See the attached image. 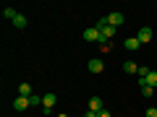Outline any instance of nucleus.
<instances>
[{
	"label": "nucleus",
	"instance_id": "4",
	"mask_svg": "<svg viewBox=\"0 0 157 117\" xmlns=\"http://www.w3.org/2000/svg\"><path fill=\"white\" fill-rule=\"evenodd\" d=\"M29 107H32L29 96H18V99L13 101V109H16V112H24V109H29Z\"/></svg>",
	"mask_w": 157,
	"mask_h": 117
},
{
	"label": "nucleus",
	"instance_id": "18",
	"mask_svg": "<svg viewBox=\"0 0 157 117\" xmlns=\"http://www.w3.org/2000/svg\"><path fill=\"white\" fill-rule=\"evenodd\" d=\"M144 117H157V107H149V109L144 112Z\"/></svg>",
	"mask_w": 157,
	"mask_h": 117
},
{
	"label": "nucleus",
	"instance_id": "16",
	"mask_svg": "<svg viewBox=\"0 0 157 117\" xmlns=\"http://www.w3.org/2000/svg\"><path fill=\"white\" fill-rule=\"evenodd\" d=\"M3 16H6V18H8V21H13V18H16V16H18V13H16V11H13V8H6V11H3Z\"/></svg>",
	"mask_w": 157,
	"mask_h": 117
},
{
	"label": "nucleus",
	"instance_id": "1",
	"mask_svg": "<svg viewBox=\"0 0 157 117\" xmlns=\"http://www.w3.org/2000/svg\"><path fill=\"white\" fill-rule=\"evenodd\" d=\"M97 29H100V42H113V37H115V31H118V29H113V26H107V23L105 21H102V18H100V23H97Z\"/></svg>",
	"mask_w": 157,
	"mask_h": 117
},
{
	"label": "nucleus",
	"instance_id": "12",
	"mask_svg": "<svg viewBox=\"0 0 157 117\" xmlns=\"http://www.w3.org/2000/svg\"><path fill=\"white\" fill-rule=\"evenodd\" d=\"M18 96H32V86L24 81V83H18Z\"/></svg>",
	"mask_w": 157,
	"mask_h": 117
},
{
	"label": "nucleus",
	"instance_id": "5",
	"mask_svg": "<svg viewBox=\"0 0 157 117\" xmlns=\"http://www.w3.org/2000/svg\"><path fill=\"white\" fill-rule=\"evenodd\" d=\"M55 101H58V96H55V94H50V91H47V94L42 96V107H45V112H50L52 107H55Z\"/></svg>",
	"mask_w": 157,
	"mask_h": 117
},
{
	"label": "nucleus",
	"instance_id": "11",
	"mask_svg": "<svg viewBox=\"0 0 157 117\" xmlns=\"http://www.w3.org/2000/svg\"><path fill=\"white\" fill-rule=\"evenodd\" d=\"M123 44H126V50H139V47H141V42H139L136 37H128V39L123 42Z\"/></svg>",
	"mask_w": 157,
	"mask_h": 117
},
{
	"label": "nucleus",
	"instance_id": "9",
	"mask_svg": "<svg viewBox=\"0 0 157 117\" xmlns=\"http://www.w3.org/2000/svg\"><path fill=\"white\" fill-rule=\"evenodd\" d=\"M105 109V107H102V99L100 96H92L89 99V112H102Z\"/></svg>",
	"mask_w": 157,
	"mask_h": 117
},
{
	"label": "nucleus",
	"instance_id": "14",
	"mask_svg": "<svg viewBox=\"0 0 157 117\" xmlns=\"http://www.w3.org/2000/svg\"><path fill=\"white\" fill-rule=\"evenodd\" d=\"M152 94H157V89H152V86H144V89H141V96H144V99H152Z\"/></svg>",
	"mask_w": 157,
	"mask_h": 117
},
{
	"label": "nucleus",
	"instance_id": "20",
	"mask_svg": "<svg viewBox=\"0 0 157 117\" xmlns=\"http://www.w3.org/2000/svg\"><path fill=\"white\" fill-rule=\"evenodd\" d=\"M84 117H97V112H84Z\"/></svg>",
	"mask_w": 157,
	"mask_h": 117
},
{
	"label": "nucleus",
	"instance_id": "6",
	"mask_svg": "<svg viewBox=\"0 0 157 117\" xmlns=\"http://www.w3.org/2000/svg\"><path fill=\"white\" fill-rule=\"evenodd\" d=\"M136 39H139V42H141V44H149V42H152V29H139V34H136Z\"/></svg>",
	"mask_w": 157,
	"mask_h": 117
},
{
	"label": "nucleus",
	"instance_id": "15",
	"mask_svg": "<svg viewBox=\"0 0 157 117\" xmlns=\"http://www.w3.org/2000/svg\"><path fill=\"white\" fill-rule=\"evenodd\" d=\"M110 50H113V42H100V52L102 55H107Z\"/></svg>",
	"mask_w": 157,
	"mask_h": 117
},
{
	"label": "nucleus",
	"instance_id": "10",
	"mask_svg": "<svg viewBox=\"0 0 157 117\" xmlns=\"http://www.w3.org/2000/svg\"><path fill=\"white\" fill-rule=\"evenodd\" d=\"M123 70L128 73V76H139V65H136V62H131V60L123 62Z\"/></svg>",
	"mask_w": 157,
	"mask_h": 117
},
{
	"label": "nucleus",
	"instance_id": "13",
	"mask_svg": "<svg viewBox=\"0 0 157 117\" xmlns=\"http://www.w3.org/2000/svg\"><path fill=\"white\" fill-rule=\"evenodd\" d=\"M13 26H16V29H24V26H26V16H24V13H18V16L13 18Z\"/></svg>",
	"mask_w": 157,
	"mask_h": 117
},
{
	"label": "nucleus",
	"instance_id": "19",
	"mask_svg": "<svg viewBox=\"0 0 157 117\" xmlns=\"http://www.w3.org/2000/svg\"><path fill=\"white\" fill-rule=\"evenodd\" d=\"M97 117H110V112H107V109H102V112H97Z\"/></svg>",
	"mask_w": 157,
	"mask_h": 117
},
{
	"label": "nucleus",
	"instance_id": "7",
	"mask_svg": "<svg viewBox=\"0 0 157 117\" xmlns=\"http://www.w3.org/2000/svg\"><path fill=\"white\" fill-rule=\"evenodd\" d=\"M84 39H86V42H100V39H102V37H100V29H97V26H94V29H86V31H84Z\"/></svg>",
	"mask_w": 157,
	"mask_h": 117
},
{
	"label": "nucleus",
	"instance_id": "8",
	"mask_svg": "<svg viewBox=\"0 0 157 117\" xmlns=\"http://www.w3.org/2000/svg\"><path fill=\"white\" fill-rule=\"evenodd\" d=\"M102 70H105L102 60H100V57H92V60H89V73H102Z\"/></svg>",
	"mask_w": 157,
	"mask_h": 117
},
{
	"label": "nucleus",
	"instance_id": "3",
	"mask_svg": "<svg viewBox=\"0 0 157 117\" xmlns=\"http://www.w3.org/2000/svg\"><path fill=\"white\" fill-rule=\"evenodd\" d=\"M144 86H152V89H157V70H152L149 76L139 78V89H144Z\"/></svg>",
	"mask_w": 157,
	"mask_h": 117
},
{
	"label": "nucleus",
	"instance_id": "2",
	"mask_svg": "<svg viewBox=\"0 0 157 117\" xmlns=\"http://www.w3.org/2000/svg\"><path fill=\"white\" fill-rule=\"evenodd\" d=\"M102 21H105L107 23V26H113V29H115V26H123V21H126V16H123V13H110V16H105V18H102Z\"/></svg>",
	"mask_w": 157,
	"mask_h": 117
},
{
	"label": "nucleus",
	"instance_id": "17",
	"mask_svg": "<svg viewBox=\"0 0 157 117\" xmlns=\"http://www.w3.org/2000/svg\"><path fill=\"white\" fill-rule=\"evenodd\" d=\"M29 101H32V107H39V104H42V96H29Z\"/></svg>",
	"mask_w": 157,
	"mask_h": 117
}]
</instances>
